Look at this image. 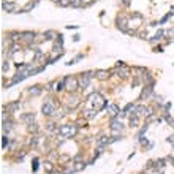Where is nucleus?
<instances>
[{
	"label": "nucleus",
	"mask_w": 174,
	"mask_h": 174,
	"mask_svg": "<svg viewBox=\"0 0 174 174\" xmlns=\"http://www.w3.org/2000/svg\"><path fill=\"white\" fill-rule=\"evenodd\" d=\"M163 33H165V32H163V30H158V32H157V33H155V37H157V38H158V40H162V37H163Z\"/></svg>",
	"instance_id": "obj_28"
},
{
	"label": "nucleus",
	"mask_w": 174,
	"mask_h": 174,
	"mask_svg": "<svg viewBox=\"0 0 174 174\" xmlns=\"http://www.w3.org/2000/svg\"><path fill=\"white\" fill-rule=\"evenodd\" d=\"M152 90H154V84H146L144 89H143V92H141V97H139V100L147 98V97L152 94Z\"/></svg>",
	"instance_id": "obj_6"
},
{
	"label": "nucleus",
	"mask_w": 174,
	"mask_h": 174,
	"mask_svg": "<svg viewBox=\"0 0 174 174\" xmlns=\"http://www.w3.org/2000/svg\"><path fill=\"white\" fill-rule=\"evenodd\" d=\"M155 51H157V52H163V48H162V46H157Z\"/></svg>",
	"instance_id": "obj_29"
},
{
	"label": "nucleus",
	"mask_w": 174,
	"mask_h": 174,
	"mask_svg": "<svg viewBox=\"0 0 174 174\" xmlns=\"http://www.w3.org/2000/svg\"><path fill=\"white\" fill-rule=\"evenodd\" d=\"M38 169V158H33V171Z\"/></svg>",
	"instance_id": "obj_27"
},
{
	"label": "nucleus",
	"mask_w": 174,
	"mask_h": 174,
	"mask_svg": "<svg viewBox=\"0 0 174 174\" xmlns=\"http://www.w3.org/2000/svg\"><path fill=\"white\" fill-rule=\"evenodd\" d=\"M57 5L59 6H70V5H71V2H70V0H59Z\"/></svg>",
	"instance_id": "obj_21"
},
{
	"label": "nucleus",
	"mask_w": 174,
	"mask_h": 174,
	"mask_svg": "<svg viewBox=\"0 0 174 174\" xmlns=\"http://www.w3.org/2000/svg\"><path fill=\"white\" fill-rule=\"evenodd\" d=\"M22 38L24 40H33L35 38V32H22Z\"/></svg>",
	"instance_id": "obj_15"
},
{
	"label": "nucleus",
	"mask_w": 174,
	"mask_h": 174,
	"mask_svg": "<svg viewBox=\"0 0 174 174\" xmlns=\"http://www.w3.org/2000/svg\"><path fill=\"white\" fill-rule=\"evenodd\" d=\"M166 141H168L171 146H172V147H174V135H171V136H168V138H166Z\"/></svg>",
	"instance_id": "obj_25"
},
{
	"label": "nucleus",
	"mask_w": 174,
	"mask_h": 174,
	"mask_svg": "<svg viewBox=\"0 0 174 174\" xmlns=\"http://www.w3.org/2000/svg\"><path fill=\"white\" fill-rule=\"evenodd\" d=\"M84 116L87 117V119H92V117L97 116V111H84Z\"/></svg>",
	"instance_id": "obj_20"
},
{
	"label": "nucleus",
	"mask_w": 174,
	"mask_h": 174,
	"mask_svg": "<svg viewBox=\"0 0 174 174\" xmlns=\"http://www.w3.org/2000/svg\"><path fill=\"white\" fill-rule=\"evenodd\" d=\"M109 127H111V130L116 133V131H120V130L123 128V125H122V122L117 120V117H113V119H111V122H109Z\"/></svg>",
	"instance_id": "obj_4"
},
{
	"label": "nucleus",
	"mask_w": 174,
	"mask_h": 174,
	"mask_svg": "<svg viewBox=\"0 0 174 174\" xmlns=\"http://www.w3.org/2000/svg\"><path fill=\"white\" fill-rule=\"evenodd\" d=\"M97 78H98V79H106L108 73L104 71V70H98V71H97Z\"/></svg>",
	"instance_id": "obj_16"
},
{
	"label": "nucleus",
	"mask_w": 174,
	"mask_h": 174,
	"mask_svg": "<svg viewBox=\"0 0 174 174\" xmlns=\"http://www.w3.org/2000/svg\"><path fill=\"white\" fill-rule=\"evenodd\" d=\"M41 113H43V116H52L55 113V104L48 100L43 106H41Z\"/></svg>",
	"instance_id": "obj_3"
},
{
	"label": "nucleus",
	"mask_w": 174,
	"mask_h": 174,
	"mask_svg": "<svg viewBox=\"0 0 174 174\" xmlns=\"http://www.w3.org/2000/svg\"><path fill=\"white\" fill-rule=\"evenodd\" d=\"M11 128H13L11 122H3V131H5V133H10Z\"/></svg>",
	"instance_id": "obj_19"
},
{
	"label": "nucleus",
	"mask_w": 174,
	"mask_h": 174,
	"mask_svg": "<svg viewBox=\"0 0 174 174\" xmlns=\"http://www.w3.org/2000/svg\"><path fill=\"white\" fill-rule=\"evenodd\" d=\"M163 117H165V120L168 122V123L171 125V127H174V119H172V117H171L168 113H163Z\"/></svg>",
	"instance_id": "obj_17"
},
{
	"label": "nucleus",
	"mask_w": 174,
	"mask_h": 174,
	"mask_svg": "<svg viewBox=\"0 0 174 174\" xmlns=\"http://www.w3.org/2000/svg\"><path fill=\"white\" fill-rule=\"evenodd\" d=\"M169 108H171V103H166V104H165V111H168Z\"/></svg>",
	"instance_id": "obj_30"
},
{
	"label": "nucleus",
	"mask_w": 174,
	"mask_h": 174,
	"mask_svg": "<svg viewBox=\"0 0 174 174\" xmlns=\"http://www.w3.org/2000/svg\"><path fill=\"white\" fill-rule=\"evenodd\" d=\"M21 120L32 123L35 120V113H25V114H22V116H21Z\"/></svg>",
	"instance_id": "obj_7"
},
{
	"label": "nucleus",
	"mask_w": 174,
	"mask_h": 174,
	"mask_svg": "<svg viewBox=\"0 0 174 174\" xmlns=\"http://www.w3.org/2000/svg\"><path fill=\"white\" fill-rule=\"evenodd\" d=\"M16 8V5L15 3H3V10L5 11H8V13H13Z\"/></svg>",
	"instance_id": "obj_14"
},
{
	"label": "nucleus",
	"mask_w": 174,
	"mask_h": 174,
	"mask_svg": "<svg viewBox=\"0 0 174 174\" xmlns=\"http://www.w3.org/2000/svg\"><path fill=\"white\" fill-rule=\"evenodd\" d=\"M37 130H38L37 123H29V131H30V133H35Z\"/></svg>",
	"instance_id": "obj_23"
},
{
	"label": "nucleus",
	"mask_w": 174,
	"mask_h": 174,
	"mask_svg": "<svg viewBox=\"0 0 174 174\" xmlns=\"http://www.w3.org/2000/svg\"><path fill=\"white\" fill-rule=\"evenodd\" d=\"M19 104H21L19 101H15V103H11L10 106H8V109H10V111H16V109L19 108Z\"/></svg>",
	"instance_id": "obj_22"
},
{
	"label": "nucleus",
	"mask_w": 174,
	"mask_h": 174,
	"mask_svg": "<svg viewBox=\"0 0 174 174\" xmlns=\"http://www.w3.org/2000/svg\"><path fill=\"white\" fill-rule=\"evenodd\" d=\"M54 35H55V32L48 30V32H44V33H43V37H44V40H52V38H54Z\"/></svg>",
	"instance_id": "obj_18"
},
{
	"label": "nucleus",
	"mask_w": 174,
	"mask_h": 174,
	"mask_svg": "<svg viewBox=\"0 0 174 174\" xmlns=\"http://www.w3.org/2000/svg\"><path fill=\"white\" fill-rule=\"evenodd\" d=\"M117 27H119V29L122 30V32H127V19H125V18H119V19H117Z\"/></svg>",
	"instance_id": "obj_8"
},
{
	"label": "nucleus",
	"mask_w": 174,
	"mask_h": 174,
	"mask_svg": "<svg viewBox=\"0 0 174 174\" xmlns=\"http://www.w3.org/2000/svg\"><path fill=\"white\" fill-rule=\"evenodd\" d=\"M76 131H78V130H76L73 125H70V123H68V125H62V127L59 128V133L64 136V138H70V136L76 135Z\"/></svg>",
	"instance_id": "obj_2"
},
{
	"label": "nucleus",
	"mask_w": 174,
	"mask_h": 174,
	"mask_svg": "<svg viewBox=\"0 0 174 174\" xmlns=\"http://www.w3.org/2000/svg\"><path fill=\"white\" fill-rule=\"evenodd\" d=\"M6 144H8V138L3 136V139H2V147H3V149L6 147Z\"/></svg>",
	"instance_id": "obj_26"
},
{
	"label": "nucleus",
	"mask_w": 174,
	"mask_h": 174,
	"mask_svg": "<svg viewBox=\"0 0 174 174\" xmlns=\"http://www.w3.org/2000/svg\"><path fill=\"white\" fill-rule=\"evenodd\" d=\"M8 68H10V64H8V62H3V65H2V71L5 73V71H8Z\"/></svg>",
	"instance_id": "obj_24"
},
{
	"label": "nucleus",
	"mask_w": 174,
	"mask_h": 174,
	"mask_svg": "<svg viewBox=\"0 0 174 174\" xmlns=\"http://www.w3.org/2000/svg\"><path fill=\"white\" fill-rule=\"evenodd\" d=\"M165 162H166V158H162V160H155V169H157V171H162V169L165 168V165H166Z\"/></svg>",
	"instance_id": "obj_10"
},
{
	"label": "nucleus",
	"mask_w": 174,
	"mask_h": 174,
	"mask_svg": "<svg viewBox=\"0 0 174 174\" xmlns=\"http://www.w3.org/2000/svg\"><path fill=\"white\" fill-rule=\"evenodd\" d=\"M41 90H43V89H41L40 86H33V87H29V90H27V92H29L30 95H33V97H37V95L41 94Z\"/></svg>",
	"instance_id": "obj_9"
},
{
	"label": "nucleus",
	"mask_w": 174,
	"mask_h": 174,
	"mask_svg": "<svg viewBox=\"0 0 174 174\" xmlns=\"http://www.w3.org/2000/svg\"><path fill=\"white\" fill-rule=\"evenodd\" d=\"M108 111H109V114L113 116V117H116L117 113H119V109H117L116 104H109V106H108Z\"/></svg>",
	"instance_id": "obj_12"
},
{
	"label": "nucleus",
	"mask_w": 174,
	"mask_h": 174,
	"mask_svg": "<svg viewBox=\"0 0 174 174\" xmlns=\"http://www.w3.org/2000/svg\"><path fill=\"white\" fill-rule=\"evenodd\" d=\"M70 2H71L70 6H73V8H81V6H84V0H70Z\"/></svg>",
	"instance_id": "obj_11"
},
{
	"label": "nucleus",
	"mask_w": 174,
	"mask_h": 174,
	"mask_svg": "<svg viewBox=\"0 0 174 174\" xmlns=\"http://www.w3.org/2000/svg\"><path fill=\"white\" fill-rule=\"evenodd\" d=\"M92 76H94V73L92 71H86V73H82L81 74V78H79V89L81 90H86L87 87H89V84H90V79H92Z\"/></svg>",
	"instance_id": "obj_1"
},
{
	"label": "nucleus",
	"mask_w": 174,
	"mask_h": 174,
	"mask_svg": "<svg viewBox=\"0 0 174 174\" xmlns=\"http://www.w3.org/2000/svg\"><path fill=\"white\" fill-rule=\"evenodd\" d=\"M27 76H30V74H29V71H18V73H16V76L11 79V82H13V84H18V82L24 81V79L27 78Z\"/></svg>",
	"instance_id": "obj_5"
},
{
	"label": "nucleus",
	"mask_w": 174,
	"mask_h": 174,
	"mask_svg": "<svg viewBox=\"0 0 174 174\" xmlns=\"http://www.w3.org/2000/svg\"><path fill=\"white\" fill-rule=\"evenodd\" d=\"M138 119H139V116L133 113V116L130 117V127H138Z\"/></svg>",
	"instance_id": "obj_13"
}]
</instances>
